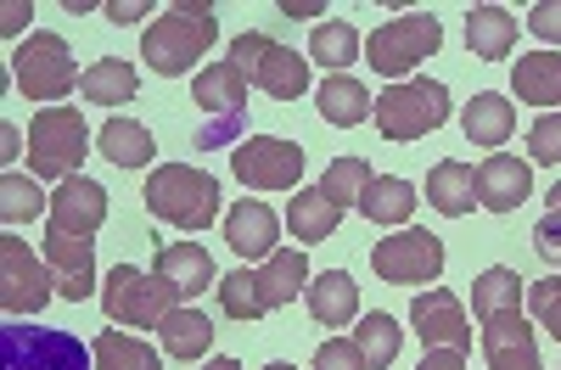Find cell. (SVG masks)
<instances>
[{
    "label": "cell",
    "instance_id": "cell-40",
    "mask_svg": "<svg viewBox=\"0 0 561 370\" xmlns=\"http://www.w3.org/2000/svg\"><path fill=\"white\" fill-rule=\"evenodd\" d=\"M528 158L534 163H561V113H545L528 129Z\"/></svg>",
    "mask_w": 561,
    "mask_h": 370
},
{
    "label": "cell",
    "instance_id": "cell-45",
    "mask_svg": "<svg viewBox=\"0 0 561 370\" xmlns=\"http://www.w3.org/2000/svg\"><path fill=\"white\" fill-rule=\"evenodd\" d=\"M415 370H466V354H455V348H427Z\"/></svg>",
    "mask_w": 561,
    "mask_h": 370
},
{
    "label": "cell",
    "instance_id": "cell-33",
    "mask_svg": "<svg viewBox=\"0 0 561 370\" xmlns=\"http://www.w3.org/2000/svg\"><path fill=\"white\" fill-rule=\"evenodd\" d=\"M337 219H343V208L325 197L320 185H314V192H298L293 208H287V224H293L298 242H325V236H337Z\"/></svg>",
    "mask_w": 561,
    "mask_h": 370
},
{
    "label": "cell",
    "instance_id": "cell-8",
    "mask_svg": "<svg viewBox=\"0 0 561 370\" xmlns=\"http://www.w3.org/2000/svg\"><path fill=\"white\" fill-rule=\"evenodd\" d=\"M370 118H377V129L388 135V141H421V135H433V129L449 118V90H444L438 79L388 84Z\"/></svg>",
    "mask_w": 561,
    "mask_h": 370
},
{
    "label": "cell",
    "instance_id": "cell-4",
    "mask_svg": "<svg viewBox=\"0 0 561 370\" xmlns=\"http://www.w3.org/2000/svg\"><path fill=\"white\" fill-rule=\"evenodd\" d=\"M102 309L113 326H140V332H158L163 320L180 309V292L163 281V275H147L135 264H113V275L102 281Z\"/></svg>",
    "mask_w": 561,
    "mask_h": 370
},
{
    "label": "cell",
    "instance_id": "cell-14",
    "mask_svg": "<svg viewBox=\"0 0 561 370\" xmlns=\"http://www.w3.org/2000/svg\"><path fill=\"white\" fill-rule=\"evenodd\" d=\"M410 326H415V337L427 343V348H455V354L472 348V326H466V309H460V298L444 292V287L415 292V303H410Z\"/></svg>",
    "mask_w": 561,
    "mask_h": 370
},
{
    "label": "cell",
    "instance_id": "cell-20",
    "mask_svg": "<svg viewBox=\"0 0 561 370\" xmlns=\"http://www.w3.org/2000/svg\"><path fill=\"white\" fill-rule=\"evenodd\" d=\"M152 275H163V281L180 292V303H185V298H203V287H214V258H208L203 242H169L158 253Z\"/></svg>",
    "mask_w": 561,
    "mask_h": 370
},
{
    "label": "cell",
    "instance_id": "cell-27",
    "mask_svg": "<svg viewBox=\"0 0 561 370\" xmlns=\"http://www.w3.org/2000/svg\"><path fill=\"white\" fill-rule=\"evenodd\" d=\"M314 102H320V118L337 124V129H354V124H365L370 113H377L370 90H365L359 79H348V73H332V79H325Z\"/></svg>",
    "mask_w": 561,
    "mask_h": 370
},
{
    "label": "cell",
    "instance_id": "cell-11",
    "mask_svg": "<svg viewBox=\"0 0 561 370\" xmlns=\"http://www.w3.org/2000/svg\"><path fill=\"white\" fill-rule=\"evenodd\" d=\"M370 269L388 287H427L444 275V236H433V230H399V236L370 247Z\"/></svg>",
    "mask_w": 561,
    "mask_h": 370
},
{
    "label": "cell",
    "instance_id": "cell-49",
    "mask_svg": "<svg viewBox=\"0 0 561 370\" xmlns=\"http://www.w3.org/2000/svg\"><path fill=\"white\" fill-rule=\"evenodd\" d=\"M550 213H561V180L550 185Z\"/></svg>",
    "mask_w": 561,
    "mask_h": 370
},
{
    "label": "cell",
    "instance_id": "cell-41",
    "mask_svg": "<svg viewBox=\"0 0 561 370\" xmlns=\"http://www.w3.org/2000/svg\"><path fill=\"white\" fill-rule=\"evenodd\" d=\"M314 370H365V354L354 348V343H320L314 348Z\"/></svg>",
    "mask_w": 561,
    "mask_h": 370
},
{
    "label": "cell",
    "instance_id": "cell-24",
    "mask_svg": "<svg viewBox=\"0 0 561 370\" xmlns=\"http://www.w3.org/2000/svg\"><path fill=\"white\" fill-rule=\"evenodd\" d=\"M192 96H197V107L214 113V118L248 113V73H242L237 62H214V68H203V73L192 79Z\"/></svg>",
    "mask_w": 561,
    "mask_h": 370
},
{
    "label": "cell",
    "instance_id": "cell-32",
    "mask_svg": "<svg viewBox=\"0 0 561 370\" xmlns=\"http://www.w3.org/2000/svg\"><path fill=\"white\" fill-rule=\"evenodd\" d=\"M152 129L147 124H135V118H107L102 129V158L118 163V169H147L152 163Z\"/></svg>",
    "mask_w": 561,
    "mask_h": 370
},
{
    "label": "cell",
    "instance_id": "cell-38",
    "mask_svg": "<svg viewBox=\"0 0 561 370\" xmlns=\"http://www.w3.org/2000/svg\"><path fill=\"white\" fill-rule=\"evenodd\" d=\"M39 213H45V192H39L34 180H23V174L0 180V219H7L12 230L28 224V219H39Z\"/></svg>",
    "mask_w": 561,
    "mask_h": 370
},
{
    "label": "cell",
    "instance_id": "cell-10",
    "mask_svg": "<svg viewBox=\"0 0 561 370\" xmlns=\"http://www.w3.org/2000/svg\"><path fill=\"white\" fill-rule=\"evenodd\" d=\"M12 79H18V90H23L28 102H57V96H68V90H73L84 73L73 68L68 39L51 34V28H39V34H28V39L18 45Z\"/></svg>",
    "mask_w": 561,
    "mask_h": 370
},
{
    "label": "cell",
    "instance_id": "cell-48",
    "mask_svg": "<svg viewBox=\"0 0 561 370\" xmlns=\"http://www.w3.org/2000/svg\"><path fill=\"white\" fill-rule=\"evenodd\" d=\"M203 370H242V365H237V359H208Z\"/></svg>",
    "mask_w": 561,
    "mask_h": 370
},
{
    "label": "cell",
    "instance_id": "cell-23",
    "mask_svg": "<svg viewBox=\"0 0 561 370\" xmlns=\"http://www.w3.org/2000/svg\"><path fill=\"white\" fill-rule=\"evenodd\" d=\"M466 45H472V57H483V62H505L517 51V18L505 7H472L466 12Z\"/></svg>",
    "mask_w": 561,
    "mask_h": 370
},
{
    "label": "cell",
    "instance_id": "cell-2",
    "mask_svg": "<svg viewBox=\"0 0 561 370\" xmlns=\"http://www.w3.org/2000/svg\"><path fill=\"white\" fill-rule=\"evenodd\" d=\"M214 39H219V12L197 7V0H180V7H169L147 34H140V57H147L152 73L180 79V73H192V62L208 51Z\"/></svg>",
    "mask_w": 561,
    "mask_h": 370
},
{
    "label": "cell",
    "instance_id": "cell-30",
    "mask_svg": "<svg viewBox=\"0 0 561 370\" xmlns=\"http://www.w3.org/2000/svg\"><path fill=\"white\" fill-rule=\"evenodd\" d=\"M415 185L410 180H399V174H382V180H370L365 185V197H359V213L370 219V224H404L410 213H415Z\"/></svg>",
    "mask_w": 561,
    "mask_h": 370
},
{
    "label": "cell",
    "instance_id": "cell-12",
    "mask_svg": "<svg viewBox=\"0 0 561 370\" xmlns=\"http://www.w3.org/2000/svg\"><path fill=\"white\" fill-rule=\"evenodd\" d=\"M230 169H237V180L253 185V192H293L304 180V147L280 141V135H248V141L230 152Z\"/></svg>",
    "mask_w": 561,
    "mask_h": 370
},
{
    "label": "cell",
    "instance_id": "cell-1",
    "mask_svg": "<svg viewBox=\"0 0 561 370\" xmlns=\"http://www.w3.org/2000/svg\"><path fill=\"white\" fill-rule=\"evenodd\" d=\"M314 281L304 247H275L259 269H230L219 281V309L230 320H264L270 309H287Z\"/></svg>",
    "mask_w": 561,
    "mask_h": 370
},
{
    "label": "cell",
    "instance_id": "cell-13",
    "mask_svg": "<svg viewBox=\"0 0 561 370\" xmlns=\"http://www.w3.org/2000/svg\"><path fill=\"white\" fill-rule=\"evenodd\" d=\"M51 269H45L18 236H0V303H7V314H39L45 303H51Z\"/></svg>",
    "mask_w": 561,
    "mask_h": 370
},
{
    "label": "cell",
    "instance_id": "cell-19",
    "mask_svg": "<svg viewBox=\"0 0 561 370\" xmlns=\"http://www.w3.org/2000/svg\"><path fill=\"white\" fill-rule=\"evenodd\" d=\"M275 236H280V219L264 203H237L225 213V247L237 258H270Z\"/></svg>",
    "mask_w": 561,
    "mask_h": 370
},
{
    "label": "cell",
    "instance_id": "cell-5",
    "mask_svg": "<svg viewBox=\"0 0 561 370\" xmlns=\"http://www.w3.org/2000/svg\"><path fill=\"white\" fill-rule=\"evenodd\" d=\"M230 62L248 73V84H259L264 96H275V102H298L309 90V62L293 51V45H280V39H270L259 28L230 39Z\"/></svg>",
    "mask_w": 561,
    "mask_h": 370
},
{
    "label": "cell",
    "instance_id": "cell-25",
    "mask_svg": "<svg viewBox=\"0 0 561 370\" xmlns=\"http://www.w3.org/2000/svg\"><path fill=\"white\" fill-rule=\"evenodd\" d=\"M466 124V141L472 147H505L511 129H517V107H511L500 90H483V96H472V107L460 113Z\"/></svg>",
    "mask_w": 561,
    "mask_h": 370
},
{
    "label": "cell",
    "instance_id": "cell-29",
    "mask_svg": "<svg viewBox=\"0 0 561 370\" xmlns=\"http://www.w3.org/2000/svg\"><path fill=\"white\" fill-rule=\"evenodd\" d=\"M427 203L438 208V213H449V219H460V213H472V203H478V174L466 169V163H438L433 174H427Z\"/></svg>",
    "mask_w": 561,
    "mask_h": 370
},
{
    "label": "cell",
    "instance_id": "cell-31",
    "mask_svg": "<svg viewBox=\"0 0 561 370\" xmlns=\"http://www.w3.org/2000/svg\"><path fill=\"white\" fill-rule=\"evenodd\" d=\"M523 298H528V281H523L517 269H505V264L483 269L478 281H472V314H478V320H489V314H511V309H523Z\"/></svg>",
    "mask_w": 561,
    "mask_h": 370
},
{
    "label": "cell",
    "instance_id": "cell-9",
    "mask_svg": "<svg viewBox=\"0 0 561 370\" xmlns=\"http://www.w3.org/2000/svg\"><path fill=\"white\" fill-rule=\"evenodd\" d=\"M90 152V129L79 118V107H45L28 124V169L45 180H73L79 163Z\"/></svg>",
    "mask_w": 561,
    "mask_h": 370
},
{
    "label": "cell",
    "instance_id": "cell-34",
    "mask_svg": "<svg viewBox=\"0 0 561 370\" xmlns=\"http://www.w3.org/2000/svg\"><path fill=\"white\" fill-rule=\"evenodd\" d=\"M90 354H96V370H163L158 348L129 337V332H102L96 343H90Z\"/></svg>",
    "mask_w": 561,
    "mask_h": 370
},
{
    "label": "cell",
    "instance_id": "cell-50",
    "mask_svg": "<svg viewBox=\"0 0 561 370\" xmlns=\"http://www.w3.org/2000/svg\"><path fill=\"white\" fill-rule=\"evenodd\" d=\"M264 370H298V365H287V359H275V365H264Z\"/></svg>",
    "mask_w": 561,
    "mask_h": 370
},
{
    "label": "cell",
    "instance_id": "cell-39",
    "mask_svg": "<svg viewBox=\"0 0 561 370\" xmlns=\"http://www.w3.org/2000/svg\"><path fill=\"white\" fill-rule=\"evenodd\" d=\"M528 309L534 320L561 343V275H545V281H528Z\"/></svg>",
    "mask_w": 561,
    "mask_h": 370
},
{
    "label": "cell",
    "instance_id": "cell-3",
    "mask_svg": "<svg viewBox=\"0 0 561 370\" xmlns=\"http://www.w3.org/2000/svg\"><path fill=\"white\" fill-rule=\"evenodd\" d=\"M152 219L163 224H180V230H208L219 219V180L192 169V163H163L152 169L147 192H140Z\"/></svg>",
    "mask_w": 561,
    "mask_h": 370
},
{
    "label": "cell",
    "instance_id": "cell-21",
    "mask_svg": "<svg viewBox=\"0 0 561 370\" xmlns=\"http://www.w3.org/2000/svg\"><path fill=\"white\" fill-rule=\"evenodd\" d=\"M304 303H309V314L320 320V326H348V320L359 314V287H354V275H343V269H325V275H314V281L304 287Z\"/></svg>",
    "mask_w": 561,
    "mask_h": 370
},
{
    "label": "cell",
    "instance_id": "cell-47",
    "mask_svg": "<svg viewBox=\"0 0 561 370\" xmlns=\"http://www.w3.org/2000/svg\"><path fill=\"white\" fill-rule=\"evenodd\" d=\"M147 12H152L147 0H113V7H107L113 23H135V18H147Z\"/></svg>",
    "mask_w": 561,
    "mask_h": 370
},
{
    "label": "cell",
    "instance_id": "cell-7",
    "mask_svg": "<svg viewBox=\"0 0 561 370\" xmlns=\"http://www.w3.org/2000/svg\"><path fill=\"white\" fill-rule=\"evenodd\" d=\"M90 365H96V354L73 332L23 326V320L0 326V370H90Z\"/></svg>",
    "mask_w": 561,
    "mask_h": 370
},
{
    "label": "cell",
    "instance_id": "cell-28",
    "mask_svg": "<svg viewBox=\"0 0 561 370\" xmlns=\"http://www.w3.org/2000/svg\"><path fill=\"white\" fill-rule=\"evenodd\" d=\"M158 337H163V354L169 359H203L214 348V320L203 309H174L163 326H158Z\"/></svg>",
    "mask_w": 561,
    "mask_h": 370
},
{
    "label": "cell",
    "instance_id": "cell-43",
    "mask_svg": "<svg viewBox=\"0 0 561 370\" xmlns=\"http://www.w3.org/2000/svg\"><path fill=\"white\" fill-rule=\"evenodd\" d=\"M534 253H539L545 264H561V213H545V219L534 224Z\"/></svg>",
    "mask_w": 561,
    "mask_h": 370
},
{
    "label": "cell",
    "instance_id": "cell-6",
    "mask_svg": "<svg viewBox=\"0 0 561 370\" xmlns=\"http://www.w3.org/2000/svg\"><path fill=\"white\" fill-rule=\"evenodd\" d=\"M438 45H444V23L433 12H404V18H388L377 34L365 39V62L377 68L382 79H404L410 68L427 62Z\"/></svg>",
    "mask_w": 561,
    "mask_h": 370
},
{
    "label": "cell",
    "instance_id": "cell-15",
    "mask_svg": "<svg viewBox=\"0 0 561 370\" xmlns=\"http://www.w3.org/2000/svg\"><path fill=\"white\" fill-rule=\"evenodd\" d=\"M45 269H51L57 298L84 303L96 292V242L90 236H51V230H45Z\"/></svg>",
    "mask_w": 561,
    "mask_h": 370
},
{
    "label": "cell",
    "instance_id": "cell-42",
    "mask_svg": "<svg viewBox=\"0 0 561 370\" xmlns=\"http://www.w3.org/2000/svg\"><path fill=\"white\" fill-rule=\"evenodd\" d=\"M242 124H248V113H225V118H208L197 141H203V147H242Z\"/></svg>",
    "mask_w": 561,
    "mask_h": 370
},
{
    "label": "cell",
    "instance_id": "cell-37",
    "mask_svg": "<svg viewBox=\"0 0 561 370\" xmlns=\"http://www.w3.org/2000/svg\"><path fill=\"white\" fill-rule=\"evenodd\" d=\"M377 180L370 174V163L365 158H337L332 169H325V180H320V192L332 197L337 208H359V197H365V185Z\"/></svg>",
    "mask_w": 561,
    "mask_h": 370
},
{
    "label": "cell",
    "instance_id": "cell-35",
    "mask_svg": "<svg viewBox=\"0 0 561 370\" xmlns=\"http://www.w3.org/2000/svg\"><path fill=\"white\" fill-rule=\"evenodd\" d=\"M354 348L365 354V370H388L404 348V332H399V320L393 314H365L359 320V332H354Z\"/></svg>",
    "mask_w": 561,
    "mask_h": 370
},
{
    "label": "cell",
    "instance_id": "cell-17",
    "mask_svg": "<svg viewBox=\"0 0 561 370\" xmlns=\"http://www.w3.org/2000/svg\"><path fill=\"white\" fill-rule=\"evenodd\" d=\"M107 219V192L96 180H62L57 197H51V236H90V230H102Z\"/></svg>",
    "mask_w": 561,
    "mask_h": 370
},
{
    "label": "cell",
    "instance_id": "cell-26",
    "mask_svg": "<svg viewBox=\"0 0 561 370\" xmlns=\"http://www.w3.org/2000/svg\"><path fill=\"white\" fill-rule=\"evenodd\" d=\"M135 90H140V79H135V68H129L124 57L90 62L84 79H79V96H84L90 107H129V102H135Z\"/></svg>",
    "mask_w": 561,
    "mask_h": 370
},
{
    "label": "cell",
    "instance_id": "cell-36",
    "mask_svg": "<svg viewBox=\"0 0 561 370\" xmlns=\"http://www.w3.org/2000/svg\"><path fill=\"white\" fill-rule=\"evenodd\" d=\"M309 57H314L320 68L343 73L348 62H359V28H354V23H320V28L309 34Z\"/></svg>",
    "mask_w": 561,
    "mask_h": 370
},
{
    "label": "cell",
    "instance_id": "cell-16",
    "mask_svg": "<svg viewBox=\"0 0 561 370\" xmlns=\"http://www.w3.org/2000/svg\"><path fill=\"white\" fill-rule=\"evenodd\" d=\"M478 326H483V359H489V370H545L539 365V343L528 332L523 309L489 314V320H478Z\"/></svg>",
    "mask_w": 561,
    "mask_h": 370
},
{
    "label": "cell",
    "instance_id": "cell-46",
    "mask_svg": "<svg viewBox=\"0 0 561 370\" xmlns=\"http://www.w3.org/2000/svg\"><path fill=\"white\" fill-rule=\"evenodd\" d=\"M28 18H34L28 0H7V12H0V28H7V34H23V28H28Z\"/></svg>",
    "mask_w": 561,
    "mask_h": 370
},
{
    "label": "cell",
    "instance_id": "cell-44",
    "mask_svg": "<svg viewBox=\"0 0 561 370\" xmlns=\"http://www.w3.org/2000/svg\"><path fill=\"white\" fill-rule=\"evenodd\" d=\"M528 28L550 45H561V0H539V7L528 12Z\"/></svg>",
    "mask_w": 561,
    "mask_h": 370
},
{
    "label": "cell",
    "instance_id": "cell-22",
    "mask_svg": "<svg viewBox=\"0 0 561 370\" xmlns=\"http://www.w3.org/2000/svg\"><path fill=\"white\" fill-rule=\"evenodd\" d=\"M511 84H517V102L528 107H561V51H528L511 62Z\"/></svg>",
    "mask_w": 561,
    "mask_h": 370
},
{
    "label": "cell",
    "instance_id": "cell-18",
    "mask_svg": "<svg viewBox=\"0 0 561 370\" xmlns=\"http://www.w3.org/2000/svg\"><path fill=\"white\" fill-rule=\"evenodd\" d=\"M534 192V174L523 158H511V152H494L483 169H478V203L489 213H517Z\"/></svg>",
    "mask_w": 561,
    "mask_h": 370
}]
</instances>
